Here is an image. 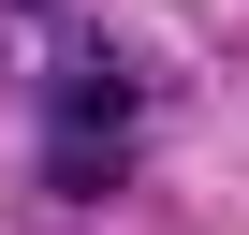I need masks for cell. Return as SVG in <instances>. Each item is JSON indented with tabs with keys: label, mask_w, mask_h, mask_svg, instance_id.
Listing matches in <instances>:
<instances>
[{
	"label": "cell",
	"mask_w": 249,
	"mask_h": 235,
	"mask_svg": "<svg viewBox=\"0 0 249 235\" xmlns=\"http://www.w3.org/2000/svg\"><path fill=\"white\" fill-rule=\"evenodd\" d=\"M132 147H147V103H132V74H59V103H44V191H73V206H103L117 176H132Z\"/></svg>",
	"instance_id": "cell-1"
}]
</instances>
